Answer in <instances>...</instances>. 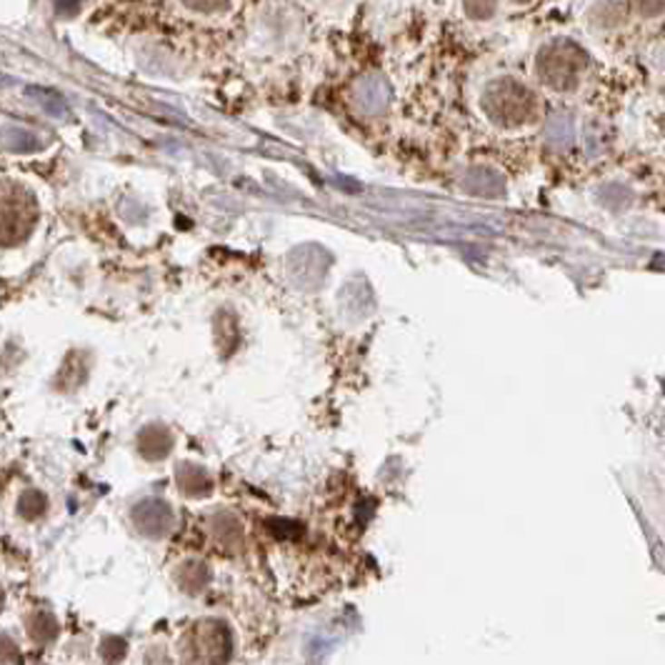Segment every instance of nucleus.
<instances>
[{"instance_id": "nucleus-4", "label": "nucleus", "mask_w": 665, "mask_h": 665, "mask_svg": "<svg viewBox=\"0 0 665 665\" xmlns=\"http://www.w3.org/2000/svg\"><path fill=\"white\" fill-rule=\"evenodd\" d=\"M630 198H633V193L628 191L625 185H620V183H610V185L600 188V201H603V205H608V208H613V211L625 208V205L630 203Z\"/></svg>"}, {"instance_id": "nucleus-2", "label": "nucleus", "mask_w": 665, "mask_h": 665, "mask_svg": "<svg viewBox=\"0 0 665 665\" xmlns=\"http://www.w3.org/2000/svg\"><path fill=\"white\" fill-rule=\"evenodd\" d=\"M488 111L495 115V121L501 123H521L528 115L531 108V95L525 88L515 85V83H498L488 93Z\"/></svg>"}, {"instance_id": "nucleus-3", "label": "nucleus", "mask_w": 665, "mask_h": 665, "mask_svg": "<svg viewBox=\"0 0 665 665\" xmlns=\"http://www.w3.org/2000/svg\"><path fill=\"white\" fill-rule=\"evenodd\" d=\"M545 135H548V141L553 143L555 148H568L573 143V121L568 115H555L548 123Z\"/></svg>"}, {"instance_id": "nucleus-5", "label": "nucleus", "mask_w": 665, "mask_h": 665, "mask_svg": "<svg viewBox=\"0 0 665 665\" xmlns=\"http://www.w3.org/2000/svg\"><path fill=\"white\" fill-rule=\"evenodd\" d=\"M471 188L478 193H485V195H498V193L503 191V183H501V178H498L495 173L481 171Z\"/></svg>"}, {"instance_id": "nucleus-1", "label": "nucleus", "mask_w": 665, "mask_h": 665, "mask_svg": "<svg viewBox=\"0 0 665 665\" xmlns=\"http://www.w3.org/2000/svg\"><path fill=\"white\" fill-rule=\"evenodd\" d=\"M583 65L585 53L568 41L548 45L538 58V71L543 75V81L558 91H571L578 83V73Z\"/></svg>"}]
</instances>
